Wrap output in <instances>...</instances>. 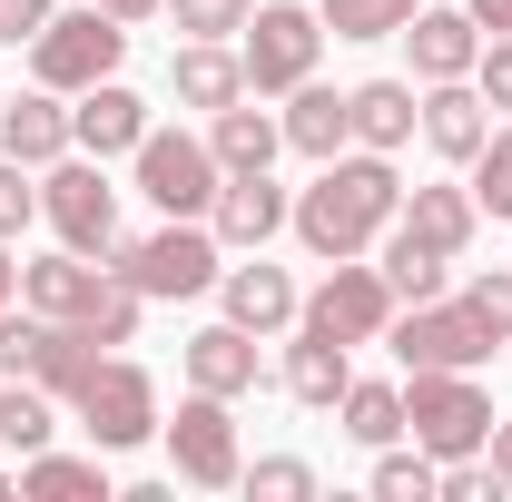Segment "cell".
I'll use <instances>...</instances> for the list:
<instances>
[{"instance_id":"1","label":"cell","mask_w":512,"mask_h":502,"mask_svg":"<svg viewBox=\"0 0 512 502\" xmlns=\"http://www.w3.org/2000/svg\"><path fill=\"white\" fill-rule=\"evenodd\" d=\"M404 217V178H394V158L384 148H345V158H325L316 188L296 197V237H306V256H375V237Z\"/></svg>"},{"instance_id":"2","label":"cell","mask_w":512,"mask_h":502,"mask_svg":"<svg viewBox=\"0 0 512 502\" xmlns=\"http://www.w3.org/2000/svg\"><path fill=\"white\" fill-rule=\"evenodd\" d=\"M109 276H128L138 296L188 306V296H207V286L227 276V247H217L207 217H168V227H148V237H119V247H109Z\"/></svg>"},{"instance_id":"3","label":"cell","mask_w":512,"mask_h":502,"mask_svg":"<svg viewBox=\"0 0 512 502\" xmlns=\"http://www.w3.org/2000/svg\"><path fill=\"white\" fill-rule=\"evenodd\" d=\"M119 60H128V20H109L99 0H89V10H50V30L30 40V79L60 89V99L99 89V79H119Z\"/></svg>"},{"instance_id":"4","label":"cell","mask_w":512,"mask_h":502,"mask_svg":"<svg viewBox=\"0 0 512 502\" xmlns=\"http://www.w3.org/2000/svg\"><path fill=\"white\" fill-rule=\"evenodd\" d=\"M404 434L424 443L434 463H463V453L493 443V394L473 375H453V365H424V375L404 384Z\"/></svg>"},{"instance_id":"5","label":"cell","mask_w":512,"mask_h":502,"mask_svg":"<svg viewBox=\"0 0 512 502\" xmlns=\"http://www.w3.org/2000/svg\"><path fill=\"white\" fill-rule=\"evenodd\" d=\"M316 50H325V20L306 0H256L247 30H237V60H247V89L256 99H286L316 79Z\"/></svg>"},{"instance_id":"6","label":"cell","mask_w":512,"mask_h":502,"mask_svg":"<svg viewBox=\"0 0 512 502\" xmlns=\"http://www.w3.org/2000/svg\"><path fill=\"white\" fill-rule=\"evenodd\" d=\"M69 414H79V434L99 443V453H138V443H158V424H168L148 365H128V355H99L89 384L69 394Z\"/></svg>"},{"instance_id":"7","label":"cell","mask_w":512,"mask_h":502,"mask_svg":"<svg viewBox=\"0 0 512 502\" xmlns=\"http://www.w3.org/2000/svg\"><path fill=\"white\" fill-rule=\"evenodd\" d=\"M40 217L60 227V247L109 256V247H119V188H109V158H89V148L50 158V168H40Z\"/></svg>"},{"instance_id":"8","label":"cell","mask_w":512,"mask_h":502,"mask_svg":"<svg viewBox=\"0 0 512 502\" xmlns=\"http://www.w3.org/2000/svg\"><path fill=\"white\" fill-rule=\"evenodd\" d=\"M158 443H168V463H178V483H197V493H237V473H247V453H237V404L227 394H197L158 424Z\"/></svg>"},{"instance_id":"9","label":"cell","mask_w":512,"mask_h":502,"mask_svg":"<svg viewBox=\"0 0 512 502\" xmlns=\"http://www.w3.org/2000/svg\"><path fill=\"white\" fill-rule=\"evenodd\" d=\"M227 188V168H217V148L188 138V128H148L138 138V197L158 207V217H207Z\"/></svg>"},{"instance_id":"10","label":"cell","mask_w":512,"mask_h":502,"mask_svg":"<svg viewBox=\"0 0 512 502\" xmlns=\"http://www.w3.org/2000/svg\"><path fill=\"white\" fill-rule=\"evenodd\" d=\"M384 335H394V365H404V375H424V365H453V375H473V365H493V355H503V345L483 335V315L463 306V296H453V306H444V296H424V306L394 315Z\"/></svg>"},{"instance_id":"11","label":"cell","mask_w":512,"mask_h":502,"mask_svg":"<svg viewBox=\"0 0 512 502\" xmlns=\"http://www.w3.org/2000/svg\"><path fill=\"white\" fill-rule=\"evenodd\" d=\"M296 325H316V335H335V345H375L384 325H394V286H384V266L335 256V266H325V286L296 306Z\"/></svg>"},{"instance_id":"12","label":"cell","mask_w":512,"mask_h":502,"mask_svg":"<svg viewBox=\"0 0 512 502\" xmlns=\"http://www.w3.org/2000/svg\"><path fill=\"white\" fill-rule=\"evenodd\" d=\"M138 138H148V99H138V89H119V79L79 89V109H69V148H89V158H138Z\"/></svg>"},{"instance_id":"13","label":"cell","mask_w":512,"mask_h":502,"mask_svg":"<svg viewBox=\"0 0 512 502\" xmlns=\"http://www.w3.org/2000/svg\"><path fill=\"white\" fill-rule=\"evenodd\" d=\"M296 217V197L276 188L266 168H237L227 188H217V207H207V227H217V247H266L276 227Z\"/></svg>"},{"instance_id":"14","label":"cell","mask_w":512,"mask_h":502,"mask_svg":"<svg viewBox=\"0 0 512 502\" xmlns=\"http://www.w3.org/2000/svg\"><path fill=\"white\" fill-rule=\"evenodd\" d=\"M394 40L414 50V79H473V60H483V20L473 10H414Z\"/></svg>"},{"instance_id":"15","label":"cell","mask_w":512,"mask_h":502,"mask_svg":"<svg viewBox=\"0 0 512 502\" xmlns=\"http://www.w3.org/2000/svg\"><path fill=\"white\" fill-rule=\"evenodd\" d=\"M493 138V109H483V89L473 79H424V148L453 158V168H473V148Z\"/></svg>"},{"instance_id":"16","label":"cell","mask_w":512,"mask_h":502,"mask_svg":"<svg viewBox=\"0 0 512 502\" xmlns=\"http://www.w3.org/2000/svg\"><path fill=\"white\" fill-rule=\"evenodd\" d=\"M217 306H227V325H247V335H276V325H296L306 296H296V276H286V266H266V256H256V266H227V276H217Z\"/></svg>"},{"instance_id":"17","label":"cell","mask_w":512,"mask_h":502,"mask_svg":"<svg viewBox=\"0 0 512 502\" xmlns=\"http://www.w3.org/2000/svg\"><path fill=\"white\" fill-rule=\"evenodd\" d=\"M99 286H109V266H89L79 247H60V256H30V266H20V306L60 315V325H79V315L99 306Z\"/></svg>"},{"instance_id":"18","label":"cell","mask_w":512,"mask_h":502,"mask_svg":"<svg viewBox=\"0 0 512 502\" xmlns=\"http://www.w3.org/2000/svg\"><path fill=\"white\" fill-rule=\"evenodd\" d=\"M188 384H197V394H227V404L256 394V384H266L256 335H247V325H197V335H188Z\"/></svg>"},{"instance_id":"19","label":"cell","mask_w":512,"mask_h":502,"mask_svg":"<svg viewBox=\"0 0 512 502\" xmlns=\"http://www.w3.org/2000/svg\"><path fill=\"white\" fill-rule=\"evenodd\" d=\"M0 158H20V168L69 158V109H60V89H20V99H0Z\"/></svg>"},{"instance_id":"20","label":"cell","mask_w":512,"mask_h":502,"mask_svg":"<svg viewBox=\"0 0 512 502\" xmlns=\"http://www.w3.org/2000/svg\"><path fill=\"white\" fill-rule=\"evenodd\" d=\"M168 89H178V109H227V99H247V60L227 50V40H178V60H168Z\"/></svg>"},{"instance_id":"21","label":"cell","mask_w":512,"mask_h":502,"mask_svg":"<svg viewBox=\"0 0 512 502\" xmlns=\"http://www.w3.org/2000/svg\"><path fill=\"white\" fill-rule=\"evenodd\" d=\"M345 109H355V148H404L414 128H424V89L414 79H365V89H345Z\"/></svg>"},{"instance_id":"22","label":"cell","mask_w":512,"mask_h":502,"mask_svg":"<svg viewBox=\"0 0 512 502\" xmlns=\"http://www.w3.org/2000/svg\"><path fill=\"white\" fill-rule=\"evenodd\" d=\"M286 99H296V109H286V148H296V158H345V148H355V109H345V89H316V79H306V89H286Z\"/></svg>"},{"instance_id":"23","label":"cell","mask_w":512,"mask_h":502,"mask_svg":"<svg viewBox=\"0 0 512 502\" xmlns=\"http://www.w3.org/2000/svg\"><path fill=\"white\" fill-rule=\"evenodd\" d=\"M345 384H355V345H335V335H316V325H296V345H286V394L316 404V414H335Z\"/></svg>"},{"instance_id":"24","label":"cell","mask_w":512,"mask_h":502,"mask_svg":"<svg viewBox=\"0 0 512 502\" xmlns=\"http://www.w3.org/2000/svg\"><path fill=\"white\" fill-rule=\"evenodd\" d=\"M207 148H217V168H227V178H237V168H266V158L286 148V119H266V109H256V89H247V99H227V109L207 119Z\"/></svg>"},{"instance_id":"25","label":"cell","mask_w":512,"mask_h":502,"mask_svg":"<svg viewBox=\"0 0 512 502\" xmlns=\"http://www.w3.org/2000/svg\"><path fill=\"white\" fill-rule=\"evenodd\" d=\"M20 502H109L99 453H20Z\"/></svg>"},{"instance_id":"26","label":"cell","mask_w":512,"mask_h":502,"mask_svg":"<svg viewBox=\"0 0 512 502\" xmlns=\"http://www.w3.org/2000/svg\"><path fill=\"white\" fill-rule=\"evenodd\" d=\"M394 227H414L424 247L463 256V247H473V227H483V207H473V188H414V197H404V217H394Z\"/></svg>"},{"instance_id":"27","label":"cell","mask_w":512,"mask_h":502,"mask_svg":"<svg viewBox=\"0 0 512 502\" xmlns=\"http://www.w3.org/2000/svg\"><path fill=\"white\" fill-rule=\"evenodd\" d=\"M375 247H384L375 266H384V286H394V306H424V296H444V266H453L444 247H424L414 227H384Z\"/></svg>"},{"instance_id":"28","label":"cell","mask_w":512,"mask_h":502,"mask_svg":"<svg viewBox=\"0 0 512 502\" xmlns=\"http://www.w3.org/2000/svg\"><path fill=\"white\" fill-rule=\"evenodd\" d=\"M0 443H10V453H50V443H60V394L30 384V375H10L0 384Z\"/></svg>"},{"instance_id":"29","label":"cell","mask_w":512,"mask_h":502,"mask_svg":"<svg viewBox=\"0 0 512 502\" xmlns=\"http://www.w3.org/2000/svg\"><path fill=\"white\" fill-rule=\"evenodd\" d=\"M335 414H345V434L365 453H384V443H404V384H345Z\"/></svg>"},{"instance_id":"30","label":"cell","mask_w":512,"mask_h":502,"mask_svg":"<svg viewBox=\"0 0 512 502\" xmlns=\"http://www.w3.org/2000/svg\"><path fill=\"white\" fill-rule=\"evenodd\" d=\"M414 10H424V0H316V20L335 40H394Z\"/></svg>"},{"instance_id":"31","label":"cell","mask_w":512,"mask_h":502,"mask_svg":"<svg viewBox=\"0 0 512 502\" xmlns=\"http://www.w3.org/2000/svg\"><path fill=\"white\" fill-rule=\"evenodd\" d=\"M434 483H444V463H434L424 443H414V453L384 443V453H375V502H434Z\"/></svg>"},{"instance_id":"32","label":"cell","mask_w":512,"mask_h":502,"mask_svg":"<svg viewBox=\"0 0 512 502\" xmlns=\"http://www.w3.org/2000/svg\"><path fill=\"white\" fill-rule=\"evenodd\" d=\"M473 207L512 227V128H493V138L473 148Z\"/></svg>"},{"instance_id":"33","label":"cell","mask_w":512,"mask_h":502,"mask_svg":"<svg viewBox=\"0 0 512 502\" xmlns=\"http://www.w3.org/2000/svg\"><path fill=\"white\" fill-rule=\"evenodd\" d=\"M237 493H256V502H316V463L266 453V463H247V473H237Z\"/></svg>"},{"instance_id":"34","label":"cell","mask_w":512,"mask_h":502,"mask_svg":"<svg viewBox=\"0 0 512 502\" xmlns=\"http://www.w3.org/2000/svg\"><path fill=\"white\" fill-rule=\"evenodd\" d=\"M256 0H168V20H178V40H237L247 30Z\"/></svg>"},{"instance_id":"35","label":"cell","mask_w":512,"mask_h":502,"mask_svg":"<svg viewBox=\"0 0 512 502\" xmlns=\"http://www.w3.org/2000/svg\"><path fill=\"white\" fill-rule=\"evenodd\" d=\"M463 306L483 315V335H493V345H512V266H483V276L463 286Z\"/></svg>"},{"instance_id":"36","label":"cell","mask_w":512,"mask_h":502,"mask_svg":"<svg viewBox=\"0 0 512 502\" xmlns=\"http://www.w3.org/2000/svg\"><path fill=\"white\" fill-rule=\"evenodd\" d=\"M30 217H40V178H30L20 158H0V247H10Z\"/></svg>"},{"instance_id":"37","label":"cell","mask_w":512,"mask_h":502,"mask_svg":"<svg viewBox=\"0 0 512 502\" xmlns=\"http://www.w3.org/2000/svg\"><path fill=\"white\" fill-rule=\"evenodd\" d=\"M473 89H483V109H503V119H512V40H483V60H473Z\"/></svg>"},{"instance_id":"38","label":"cell","mask_w":512,"mask_h":502,"mask_svg":"<svg viewBox=\"0 0 512 502\" xmlns=\"http://www.w3.org/2000/svg\"><path fill=\"white\" fill-rule=\"evenodd\" d=\"M60 0H0V40H40Z\"/></svg>"},{"instance_id":"39","label":"cell","mask_w":512,"mask_h":502,"mask_svg":"<svg viewBox=\"0 0 512 502\" xmlns=\"http://www.w3.org/2000/svg\"><path fill=\"white\" fill-rule=\"evenodd\" d=\"M473 20H483V40H512V0H463Z\"/></svg>"},{"instance_id":"40","label":"cell","mask_w":512,"mask_h":502,"mask_svg":"<svg viewBox=\"0 0 512 502\" xmlns=\"http://www.w3.org/2000/svg\"><path fill=\"white\" fill-rule=\"evenodd\" d=\"M99 10H109V20H128V30H138V20H158L168 0H99Z\"/></svg>"},{"instance_id":"41","label":"cell","mask_w":512,"mask_h":502,"mask_svg":"<svg viewBox=\"0 0 512 502\" xmlns=\"http://www.w3.org/2000/svg\"><path fill=\"white\" fill-rule=\"evenodd\" d=\"M483 453H493V473H503V493H512V424H493V443H483Z\"/></svg>"},{"instance_id":"42","label":"cell","mask_w":512,"mask_h":502,"mask_svg":"<svg viewBox=\"0 0 512 502\" xmlns=\"http://www.w3.org/2000/svg\"><path fill=\"white\" fill-rule=\"evenodd\" d=\"M10 296H20V266H10V256H0V306H10Z\"/></svg>"},{"instance_id":"43","label":"cell","mask_w":512,"mask_h":502,"mask_svg":"<svg viewBox=\"0 0 512 502\" xmlns=\"http://www.w3.org/2000/svg\"><path fill=\"white\" fill-rule=\"evenodd\" d=\"M0 502H20V473H0Z\"/></svg>"}]
</instances>
